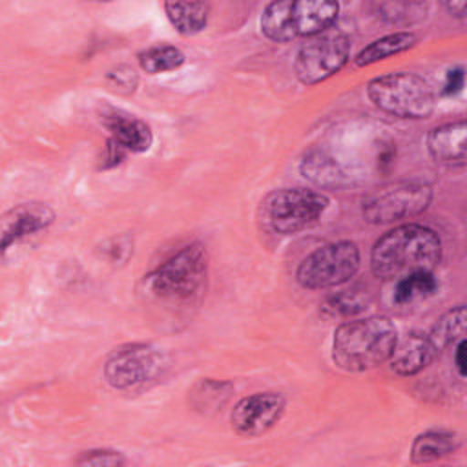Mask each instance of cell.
Returning a JSON list of instances; mask_svg holds the SVG:
<instances>
[{"mask_svg": "<svg viewBox=\"0 0 467 467\" xmlns=\"http://www.w3.org/2000/svg\"><path fill=\"white\" fill-rule=\"evenodd\" d=\"M441 259L438 234L423 224L409 223L381 235L370 252L372 274L385 281H398L416 272H432Z\"/></svg>", "mask_w": 467, "mask_h": 467, "instance_id": "cell-1", "label": "cell"}, {"mask_svg": "<svg viewBox=\"0 0 467 467\" xmlns=\"http://www.w3.org/2000/svg\"><path fill=\"white\" fill-rule=\"evenodd\" d=\"M396 341V327L389 317L352 319L336 328L332 359L347 372H363L389 361Z\"/></svg>", "mask_w": 467, "mask_h": 467, "instance_id": "cell-2", "label": "cell"}, {"mask_svg": "<svg viewBox=\"0 0 467 467\" xmlns=\"http://www.w3.org/2000/svg\"><path fill=\"white\" fill-rule=\"evenodd\" d=\"M328 208V197L306 188H283L261 202V226L275 235H294L310 228Z\"/></svg>", "mask_w": 467, "mask_h": 467, "instance_id": "cell-3", "label": "cell"}, {"mask_svg": "<svg viewBox=\"0 0 467 467\" xmlns=\"http://www.w3.org/2000/svg\"><path fill=\"white\" fill-rule=\"evenodd\" d=\"M370 102L400 119H427L436 108L431 86L410 71H394L372 78L367 84Z\"/></svg>", "mask_w": 467, "mask_h": 467, "instance_id": "cell-4", "label": "cell"}, {"mask_svg": "<svg viewBox=\"0 0 467 467\" xmlns=\"http://www.w3.org/2000/svg\"><path fill=\"white\" fill-rule=\"evenodd\" d=\"M208 274L206 248L199 243L181 248L148 275L150 290L168 301H186L201 292Z\"/></svg>", "mask_w": 467, "mask_h": 467, "instance_id": "cell-5", "label": "cell"}, {"mask_svg": "<svg viewBox=\"0 0 467 467\" xmlns=\"http://www.w3.org/2000/svg\"><path fill=\"white\" fill-rule=\"evenodd\" d=\"M359 268V250L352 241L328 243L308 254L296 270L306 290H327L347 283Z\"/></svg>", "mask_w": 467, "mask_h": 467, "instance_id": "cell-6", "label": "cell"}, {"mask_svg": "<svg viewBox=\"0 0 467 467\" xmlns=\"http://www.w3.org/2000/svg\"><path fill=\"white\" fill-rule=\"evenodd\" d=\"M432 188L423 182L400 181L370 192L363 199V217L372 224H387L414 217L429 208Z\"/></svg>", "mask_w": 467, "mask_h": 467, "instance_id": "cell-7", "label": "cell"}, {"mask_svg": "<svg viewBox=\"0 0 467 467\" xmlns=\"http://www.w3.org/2000/svg\"><path fill=\"white\" fill-rule=\"evenodd\" d=\"M350 40L343 31L327 29L310 36L297 51L294 71L301 84L314 86L336 75L348 60Z\"/></svg>", "mask_w": 467, "mask_h": 467, "instance_id": "cell-8", "label": "cell"}, {"mask_svg": "<svg viewBox=\"0 0 467 467\" xmlns=\"http://www.w3.org/2000/svg\"><path fill=\"white\" fill-rule=\"evenodd\" d=\"M162 368V354L148 343L117 348L104 365L106 381L115 389H130L155 378Z\"/></svg>", "mask_w": 467, "mask_h": 467, "instance_id": "cell-9", "label": "cell"}, {"mask_svg": "<svg viewBox=\"0 0 467 467\" xmlns=\"http://www.w3.org/2000/svg\"><path fill=\"white\" fill-rule=\"evenodd\" d=\"M285 398L279 392H255L239 400L230 414V423L239 436L255 438L270 431L285 412Z\"/></svg>", "mask_w": 467, "mask_h": 467, "instance_id": "cell-10", "label": "cell"}, {"mask_svg": "<svg viewBox=\"0 0 467 467\" xmlns=\"http://www.w3.org/2000/svg\"><path fill=\"white\" fill-rule=\"evenodd\" d=\"M55 219V212L44 202H22L2 217V248L4 252L31 234L46 230Z\"/></svg>", "mask_w": 467, "mask_h": 467, "instance_id": "cell-11", "label": "cell"}, {"mask_svg": "<svg viewBox=\"0 0 467 467\" xmlns=\"http://www.w3.org/2000/svg\"><path fill=\"white\" fill-rule=\"evenodd\" d=\"M438 348L429 334L412 332L405 339H398L389 358L390 367L401 376H414L438 358Z\"/></svg>", "mask_w": 467, "mask_h": 467, "instance_id": "cell-12", "label": "cell"}, {"mask_svg": "<svg viewBox=\"0 0 467 467\" xmlns=\"http://www.w3.org/2000/svg\"><path fill=\"white\" fill-rule=\"evenodd\" d=\"M339 13L337 2L328 0H301L292 2L290 22L296 38L297 36H314L332 27Z\"/></svg>", "mask_w": 467, "mask_h": 467, "instance_id": "cell-13", "label": "cell"}, {"mask_svg": "<svg viewBox=\"0 0 467 467\" xmlns=\"http://www.w3.org/2000/svg\"><path fill=\"white\" fill-rule=\"evenodd\" d=\"M465 120L441 124L427 135V148L431 157L443 166H463L465 164Z\"/></svg>", "mask_w": 467, "mask_h": 467, "instance_id": "cell-14", "label": "cell"}, {"mask_svg": "<svg viewBox=\"0 0 467 467\" xmlns=\"http://www.w3.org/2000/svg\"><path fill=\"white\" fill-rule=\"evenodd\" d=\"M102 122L109 131L111 139L117 140L126 151L142 153L148 151L153 142L150 126L130 113L111 109L102 115Z\"/></svg>", "mask_w": 467, "mask_h": 467, "instance_id": "cell-15", "label": "cell"}, {"mask_svg": "<svg viewBox=\"0 0 467 467\" xmlns=\"http://www.w3.org/2000/svg\"><path fill=\"white\" fill-rule=\"evenodd\" d=\"M460 447V438L452 431L432 429L414 438L410 449L412 463H431L452 454Z\"/></svg>", "mask_w": 467, "mask_h": 467, "instance_id": "cell-16", "label": "cell"}, {"mask_svg": "<svg viewBox=\"0 0 467 467\" xmlns=\"http://www.w3.org/2000/svg\"><path fill=\"white\" fill-rule=\"evenodd\" d=\"M418 42V36L412 31H398L385 35L368 46H365L356 57H354V66L365 67L370 64H376L379 60H385L389 57H394L398 53H403L410 49Z\"/></svg>", "mask_w": 467, "mask_h": 467, "instance_id": "cell-17", "label": "cell"}, {"mask_svg": "<svg viewBox=\"0 0 467 467\" xmlns=\"http://www.w3.org/2000/svg\"><path fill=\"white\" fill-rule=\"evenodd\" d=\"M164 11L181 35H197L206 27L210 5L204 2H166Z\"/></svg>", "mask_w": 467, "mask_h": 467, "instance_id": "cell-18", "label": "cell"}, {"mask_svg": "<svg viewBox=\"0 0 467 467\" xmlns=\"http://www.w3.org/2000/svg\"><path fill=\"white\" fill-rule=\"evenodd\" d=\"M368 303H370V297L367 290L359 286H352L327 297L321 306V312L328 319H347L367 310Z\"/></svg>", "mask_w": 467, "mask_h": 467, "instance_id": "cell-19", "label": "cell"}, {"mask_svg": "<svg viewBox=\"0 0 467 467\" xmlns=\"http://www.w3.org/2000/svg\"><path fill=\"white\" fill-rule=\"evenodd\" d=\"M292 0L270 2L261 15V31L268 40L290 42L296 38L290 22Z\"/></svg>", "mask_w": 467, "mask_h": 467, "instance_id": "cell-20", "label": "cell"}, {"mask_svg": "<svg viewBox=\"0 0 467 467\" xmlns=\"http://www.w3.org/2000/svg\"><path fill=\"white\" fill-rule=\"evenodd\" d=\"M465 321H467V310H465L463 305H458V306L447 310L434 323L432 330L429 332V337L436 345L438 352H441L443 348H447V347L458 343L460 339H463Z\"/></svg>", "mask_w": 467, "mask_h": 467, "instance_id": "cell-21", "label": "cell"}, {"mask_svg": "<svg viewBox=\"0 0 467 467\" xmlns=\"http://www.w3.org/2000/svg\"><path fill=\"white\" fill-rule=\"evenodd\" d=\"M436 290H438V281L432 275V272H416L396 281L392 301L396 305H407V303L431 297L432 294H436Z\"/></svg>", "mask_w": 467, "mask_h": 467, "instance_id": "cell-22", "label": "cell"}, {"mask_svg": "<svg viewBox=\"0 0 467 467\" xmlns=\"http://www.w3.org/2000/svg\"><path fill=\"white\" fill-rule=\"evenodd\" d=\"M137 60H139V66L142 71H146L150 75H157V73H166V71H173V69L181 67L184 64L186 57L175 46L159 44V46H151V47L140 51L137 55Z\"/></svg>", "mask_w": 467, "mask_h": 467, "instance_id": "cell-23", "label": "cell"}, {"mask_svg": "<svg viewBox=\"0 0 467 467\" xmlns=\"http://www.w3.org/2000/svg\"><path fill=\"white\" fill-rule=\"evenodd\" d=\"M230 392H232L230 383L206 379V381L199 383V387L195 389L193 405H195V409H202V410H208V409L217 410L226 403Z\"/></svg>", "mask_w": 467, "mask_h": 467, "instance_id": "cell-24", "label": "cell"}, {"mask_svg": "<svg viewBox=\"0 0 467 467\" xmlns=\"http://www.w3.org/2000/svg\"><path fill=\"white\" fill-rule=\"evenodd\" d=\"M427 4H407V2H387L379 5V11L383 13L381 16L387 18L389 22H409L412 20V15L416 18L425 16L427 13Z\"/></svg>", "mask_w": 467, "mask_h": 467, "instance_id": "cell-25", "label": "cell"}, {"mask_svg": "<svg viewBox=\"0 0 467 467\" xmlns=\"http://www.w3.org/2000/svg\"><path fill=\"white\" fill-rule=\"evenodd\" d=\"M75 463L78 465H124L126 460L119 451L109 449H93L82 452Z\"/></svg>", "mask_w": 467, "mask_h": 467, "instance_id": "cell-26", "label": "cell"}, {"mask_svg": "<svg viewBox=\"0 0 467 467\" xmlns=\"http://www.w3.org/2000/svg\"><path fill=\"white\" fill-rule=\"evenodd\" d=\"M463 88V69L454 67L447 73L445 84H443V95H454Z\"/></svg>", "mask_w": 467, "mask_h": 467, "instance_id": "cell-27", "label": "cell"}, {"mask_svg": "<svg viewBox=\"0 0 467 467\" xmlns=\"http://www.w3.org/2000/svg\"><path fill=\"white\" fill-rule=\"evenodd\" d=\"M126 155V150L117 142L113 140L111 137L108 139V146H106V153H104V166H115L119 164Z\"/></svg>", "mask_w": 467, "mask_h": 467, "instance_id": "cell-28", "label": "cell"}, {"mask_svg": "<svg viewBox=\"0 0 467 467\" xmlns=\"http://www.w3.org/2000/svg\"><path fill=\"white\" fill-rule=\"evenodd\" d=\"M465 348H467L465 339H460V341L456 343V347H454V365H456V370H458V374H460L462 378H465V374H467Z\"/></svg>", "mask_w": 467, "mask_h": 467, "instance_id": "cell-29", "label": "cell"}, {"mask_svg": "<svg viewBox=\"0 0 467 467\" xmlns=\"http://www.w3.org/2000/svg\"><path fill=\"white\" fill-rule=\"evenodd\" d=\"M452 15H456V16H463L465 15V9H467V2H449L447 5H445Z\"/></svg>", "mask_w": 467, "mask_h": 467, "instance_id": "cell-30", "label": "cell"}]
</instances>
